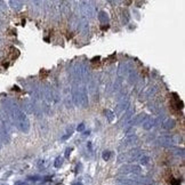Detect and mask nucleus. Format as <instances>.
Returning a JSON list of instances; mask_svg holds the SVG:
<instances>
[{
	"label": "nucleus",
	"mask_w": 185,
	"mask_h": 185,
	"mask_svg": "<svg viewBox=\"0 0 185 185\" xmlns=\"http://www.w3.org/2000/svg\"><path fill=\"white\" fill-rule=\"evenodd\" d=\"M5 108H6L7 114L10 117V119L13 120V122L15 124V126L22 133L28 134L29 130H30V121H29L28 115L19 109V106H17L12 101H7V104H6Z\"/></svg>",
	"instance_id": "f257e3e1"
},
{
	"label": "nucleus",
	"mask_w": 185,
	"mask_h": 185,
	"mask_svg": "<svg viewBox=\"0 0 185 185\" xmlns=\"http://www.w3.org/2000/svg\"><path fill=\"white\" fill-rule=\"evenodd\" d=\"M181 142H183V138L179 135H162L159 136L157 138V143H159L160 145H166V146H170L174 144H179Z\"/></svg>",
	"instance_id": "f03ea898"
},
{
	"label": "nucleus",
	"mask_w": 185,
	"mask_h": 185,
	"mask_svg": "<svg viewBox=\"0 0 185 185\" xmlns=\"http://www.w3.org/2000/svg\"><path fill=\"white\" fill-rule=\"evenodd\" d=\"M139 155H141L139 148H131L129 151H125L118 155V162L121 164V162H127V161H134V160L138 159Z\"/></svg>",
	"instance_id": "7ed1b4c3"
},
{
	"label": "nucleus",
	"mask_w": 185,
	"mask_h": 185,
	"mask_svg": "<svg viewBox=\"0 0 185 185\" xmlns=\"http://www.w3.org/2000/svg\"><path fill=\"white\" fill-rule=\"evenodd\" d=\"M78 102L79 105L84 109H87L89 105V99H88V92L85 85L78 86Z\"/></svg>",
	"instance_id": "20e7f679"
},
{
	"label": "nucleus",
	"mask_w": 185,
	"mask_h": 185,
	"mask_svg": "<svg viewBox=\"0 0 185 185\" xmlns=\"http://www.w3.org/2000/svg\"><path fill=\"white\" fill-rule=\"evenodd\" d=\"M138 137L136 136V135H134V134H129V135H127L122 141H121V144H120V146H119V151H122L124 148L125 150H127V148H134V146L138 143Z\"/></svg>",
	"instance_id": "39448f33"
},
{
	"label": "nucleus",
	"mask_w": 185,
	"mask_h": 185,
	"mask_svg": "<svg viewBox=\"0 0 185 185\" xmlns=\"http://www.w3.org/2000/svg\"><path fill=\"white\" fill-rule=\"evenodd\" d=\"M119 173L122 175H139L142 173V168H141V166H137V165L128 164V165H124V166L120 167Z\"/></svg>",
	"instance_id": "423d86ee"
},
{
	"label": "nucleus",
	"mask_w": 185,
	"mask_h": 185,
	"mask_svg": "<svg viewBox=\"0 0 185 185\" xmlns=\"http://www.w3.org/2000/svg\"><path fill=\"white\" fill-rule=\"evenodd\" d=\"M80 5H81V12H82V14L86 17L92 19L95 16V14H96L95 13V6L92 5V2H90V1H81Z\"/></svg>",
	"instance_id": "0eeeda50"
},
{
	"label": "nucleus",
	"mask_w": 185,
	"mask_h": 185,
	"mask_svg": "<svg viewBox=\"0 0 185 185\" xmlns=\"http://www.w3.org/2000/svg\"><path fill=\"white\" fill-rule=\"evenodd\" d=\"M160 122H161V117L154 118V117H148V115L146 119L142 122V126H143V128L145 130H150L152 128H154L155 126L160 125Z\"/></svg>",
	"instance_id": "6e6552de"
},
{
	"label": "nucleus",
	"mask_w": 185,
	"mask_h": 185,
	"mask_svg": "<svg viewBox=\"0 0 185 185\" xmlns=\"http://www.w3.org/2000/svg\"><path fill=\"white\" fill-rule=\"evenodd\" d=\"M130 103H129V98L128 97H125V98H122L118 104H117V106H115V111L113 112L114 113V115H118V117H120L122 113L125 111H127V109L129 108Z\"/></svg>",
	"instance_id": "1a4fd4ad"
},
{
	"label": "nucleus",
	"mask_w": 185,
	"mask_h": 185,
	"mask_svg": "<svg viewBox=\"0 0 185 185\" xmlns=\"http://www.w3.org/2000/svg\"><path fill=\"white\" fill-rule=\"evenodd\" d=\"M157 90H158V88L155 86H148L146 88H144L142 92L139 94V101H145L150 97H152L157 92Z\"/></svg>",
	"instance_id": "9d476101"
},
{
	"label": "nucleus",
	"mask_w": 185,
	"mask_h": 185,
	"mask_svg": "<svg viewBox=\"0 0 185 185\" xmlns=\"http://www.w3.org/2000/svg\"><path fill=\"white\" fill-rule=\"evenodd\" d=\"M162 129L165 130H171L176 127V121L173 118H165L164 120H161L160 122Z\"/></svg>",
	"instance_id": "9b49d317"
},
{
	"label": "nucleus",
	"mask_w": 185,
	"mask_h": 185,
	"mask_svg": "<svg viewBox=\"0 0 185 185\" xmlns=\"http://www.w3.org/2000/svg\"><path fill=\"white\" fill-rule=\"evenodd\" d=\"M78 29L84 35H87L89 32V25H88V21L86 17H81L80 21L78 22Z\"/></svg>",
	"instance_id": "f8f14e48"
},
{
	"label": "nucleus",
	"mask_w": 185,
	"mask_h": 185,
	"mask_svg": "<svg viewBox=\"0 0 185 185\" xmlns=\"http://www.w3.org/2000/svg\"><path fill=\"white\" fill-rule=\"evenodd\" d=\"M134 113H135V108H133V106H131V108H128L126 113H125V115H124V117L121 118V120H120V125H127L130 120H131Z\"/></svg>",
	"instance_id": "ddd939ff"
},
{
	"label": "nucleus",
	"mask_w": 185,
	"mask_h": 185,
	"mask_svg": "<svg viewBox=\"0 0 185 185\" xmlns=\"http://www.w3.org/2000/svg\"><path fill=\"white\" fill-rule=\"evenodd\" d=\"M146 114L145 113H141V114H138V115H136L135 118H131V120H130L129 122L127 124L128 126H136V125H139V124H142L145 119H146Z\"/></svg>",
	"instance_id": "4468645a"
},
{
	"label": "nucleus",
	"mask_w": 185,
	"mask_h": 185,
	"mask_svg": "<svg viewBox=\"0 0 185 185\" xmlns=\"http://www.w3.org/2000/svg\"><path fill=\"white\" fill-rule=\"evenodd\" d=\"M117 181H118V183L120 185H141L139 183L135 182L134 179L127 178V177H119Z\"/></svg>",
	"instance_id": "2eb2a0df"
},
{
	"label": "nucleus",
	"mask_w": 185,
	"mask_h": 185,
	"mask_svg": "<svg viewBox=\"0 0 185 185\" xmlns=\"http://www.w3.org/2000/svg\"><path fill=\"white\" fill-rule=\"evenodd\" d=\"M97 17H98V21H99L102 24H108V23H109V21H110L109 14H108L105 10H101V12L98 13Z\"/></svg>",
	"instance_id": "dca6fc26"
},
{
	"label": "nucleus",
	"mask_w": 185,
	"mask_h": 185,
	"mask_svg": "<svg viewBox=\"0 0 185 185\" xmlns=\"http://www.w3.org/2000/svg\"><path fill=\"white\" fill-rule=\"evenodd\" d=\"M22 2L21 1H17V0H10L9 1V6L14 9V10H19L22 8Z\"/></svg>",
	"instance_id": "f3484780"
},
{
	"label": "nucleus",
	"mask_w": 185,
	"mask_h": 185,
	"mask_svg": "<svg viewBox=\"0 0 185 185\" xmlns=\"http://www.w3.org/2000/svg\"><path fill=\"white\" fill-rule=\"evenodd\" d=\"M150 157L146 155V154H143V155H141V157H138V161H139V164L141 165H143V166H146L148 165V162H150Z\"/></svg>",
	"instance_id": "a211bd4d"
},
{
	"label": "nucleus",
	"mask_w": 185,
	"mask_h": 185,
	"mask_svg": "<svg viewBox=\"0 0 185 185\" xmlns=\"http://www.w3.org/2000/svg\"><path fill=\"white\" fill-rule=\"evenodd\" d=\"M104 113H105V117H106V119H108V121H109V122H112V121H113V119L115 118V115H114L113 111L109 110V109H106V110L104 111Z\"/></svg>",
	"instance_id": "6ab92c4d"
},
{
	"label": "nucleus",
	"mask_w": 185,
	"mask_h": 185,
	"mask_svg": "<svg viewBox=\"0 0 185 185\" xmlns=\"http://www.w3.org/2000/svg\"><path fill=\"white\" fill-rule=\"evenodd\" d=\"M111 154H112L111 151L105 150V151L102 153V158H103V160H104V161H109V160H110V158H111Z\"/></svg>",
	"instance_id": "aec40b11"
},
{
	"label": "nucleus",
	"mask_w": 185,
	"mask_h": 185,
	"mask_svg": "<svg viewBox=\"0 0 185 185\" xmlns=\"http://www.w3.org/2000/svg\"><path fill=\"white\" fill-rule=\"evenodd\" d=\"M63 161H64V159L62 157H57L55 159V161H54V167L55 168H61L62 165H63Z\"/></svg>",
	"instance_id": "412c9836"
},
{
	"label": "nucleus",
	"mask_w": 185,
	"mask_h": 185,
	"mask_svg": "<svg viewBox=\"0 0 185 185\" xmlns=\"http://www.w3.org/2000/svg\"><path fill=\"white\" fill-rule=\"evenodd\" d=\"M136 79H137V73L134 72V71H131L129 74V82L130 84H134L136 81Z\"/></svg>",
	"instance_id": "4be33fe9"
},
{
	"label": "nucleus",
	"mask_w": 185,
	"mask_h": 185,
	"mask_svg": "<svg viewBox=\"0 0 185 185\" xmlns=\"http://www.w3.org/2000/svg\"><path fill=\"white\" fill-rule=\"evenodd\" d=\"M46 166H47V164H46V161H45V160H40V161L38 162V167H39L40 169H41V168H42V169H43V168H46Z\"/></svg>",
	"instance_id": "5701e85b"
},
{
	"label": "nucleus",
	"mask_w": 185,
	"mask_h": 185,
	"mask_svg": "<svg viewBox=\"0 0 185 185\" xmlns=\"http://www.w3.org/2000/svg\"><path fill=\"white\" fill-rule=\"evenodd\" d=\"M77 130H78V131H84V130H85V124H80V125L77 127Z\"/></svg>",
	"instance_id": "b1692460"
},
{
	"label": "nucleus",
	"mask_w": 185,
	"mask_h": 185,
	"mask_svg": "<svg viewBox=\"0 0 185 185\" xmlns=\"http://www.w3.org/2000/svg\"><path fill=\"white\" fill-rule=\"evenodd\" d=\"M71 151H72V148H66V151H65V157H66V158H68V157L70 155V153H71Z\"/></svg>",
	"instance_id": "393cba45"
},
{
	"label": "nucleus",
	"mask_w": 185,
	"mask_h": 185,
	"mask_svg": "<svg viewBox=\"0 0 185 185\" xmlns=\"http://www.w3.org/2000/svg\"><path fill=\"white\" fill-rule=\"evenodd\" d=\"M15 185H26L25 182H17V183H15Z\"/></svg>",
	"instance_id": "a878e982"
},
{
	"label": "nucleus",
	"mask_w": 185,
	"mask_h": 185,
	"mask_svg": "<svg viewBox=\"0 0 185 185\" xmlns=\"http://www.w3.org/2000/svg\"><path fill=\"white\" fill-rule=\"evenodd\" d=\"M1 57H2V52L0 50V58H1Z\"/></svg>",
	"instance_id": "bb28decb"
}]
</instances>
